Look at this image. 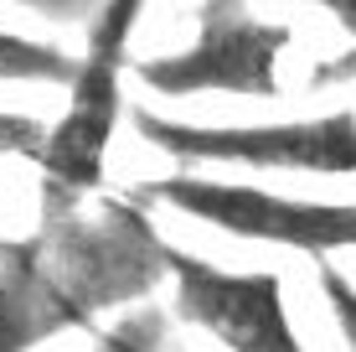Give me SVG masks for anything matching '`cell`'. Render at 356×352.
I'll use <instances>...</instances> for the list:
<instances>
[{
	"label": "cell",
	"instance_id": "1",
	"mask_svg": "<svg viewBox=\"0 0 356 352\" xmlns=\"http://www.w3.org/2000/svg\"><path fill=\"white\" fill-rule=\"evenodd\" d=\"M170 244L140 197H93L42 217L26 238L0 234V352H36L57 337L98 332L104 311L145 306Z\"/></svg>",
	"mask_w": 356,
	"mask_h": 352
},
{
	"label": "cell",
	"instance_id": "2",
	"mask_svg": "<svg viewBox=\"0 0 356 352\" xmlns=\"http://www.w3.org/2000/svg\"><path fill=\"white\" fill-rule=\"evenodd\" d=\"M150 0H104L88 26V42L78 52V78L67 89V104L42 130V145L31 151L42 176V217H63L104 192L108 145L129 119L124 78H129V42Z\"/></svg>",
	"mask_w": 356,
	"mask_h": 352
},
{
	"label": "cell",
	"instance_id": "3",
	"mask_svg": "<svg viewBox=\"0 0 356 352\" xmlns=\"http://www.w3.org/2000/svg\"><path fill=\"white\" fill-rule=\"evenodd\" d=\"M129 125L150 151L181 166L356 176V109H325L310 119H274V125H196L155 109H129Z\"/></svg>",
	"mask_w": 356,
	"mask_h": 352
},
{
	"label": "cell",
	"instance_id": "4",
	"mask_svg": "<svg viewBox=\"0 0 356 352\" xmlns=\"http://www.w3.org/2000/svg\"><path fill=\"white\" fill-rule=\"evenodd\" d=\"M145 208H170L191 223H207L243 244H274L310 254L315 264L330 254H356V202H321V197H289L268 187H238V181L170 171L150 176L129 192Z\"/></svg>",
	"mask_w": 356,
	"mask_h": 352
},
{
	"label": "cell",
	"instance_id": "5",
	"mask_svg": "<svg viewBox=\"0 0 356 352\" xmlns=\"http://www.w3.org/2000/svg\"><path fill=\"white\" fill-rule=\"evenodd\" d=\"M294 31L243 10H196V42L181 52H155L129 63V78L161 99L196 93H238V99H279V57Z\"/></svg>",
	"mask_w": 356,
	"mask_h": 352
},
{
	"label": "cell",
	"instance_id": "6",
	"mask_svg": "<svg viewBox=\"0 0 356 352\" xmlns=\"http://www.w3.org/2000/svg\"><path fill=\"white\" fill-rule=\"evenodd\" d=\"M176 316L217 337L227 352H305L284 306V280L274 270H222L191 249L165 254Z\"/></svg>",
	"mask_w": 356,
	"mask_h": 352
},
{
	"label": "cell",
	"instance_id": "7",
	"mask_svg": "<svg viewBox=\"0 0 356 352\" xmlns=\"http://www.w3.org/2000/svg\"><path fill=\"white\" fill-rule=\"evenodd\" d=\"M72 78H78V52H67V47H57V42H42V36L0 26V83L72 89Z\"/></svg>",
	"mask_w": 356,
	"mask_h": 352
},
{
	"label": "cell",
	"instance_id": "8",
	"mask_svg": "<svg viewBox=\"0 0 356 352\" xmlns=\"http://www.w3.org/2000/svg\"><path fill=\"white\" fill-rule=\"evenodd\" d=\"M165 347V311L161 306H129L104 332H93V352H161Z\"/></svg>",
	"mask_w": 356,
	"mask_h": 352
},
{
	"label": "cell",
	"instance_id": "9",
	"mask_svg": "<svg viewBox=\"0 0 356 352\" xmlns=\"http://www.w3.org/2000/svg\"><path fill=\"white\" fill-rule=\"evenodd\" d=\"M321 290H325V300H330V316H336L346 347L356 352V285H351L330 259H321Z\"/></svg>",
	"mask_w": 356,
	"mask_h": 352
},
{
	"label": "cell",
	"instance_id": "10",
	"mask_svg": "<svg viewBox=\"0 0 356 352\" xmlns=\"http://www.w3.org/2000/svg\"><path fill=\"white\" fill-rule=\"evenodd\" d=\"M243 6H248V0H202V10H243ZM305 6H321L356 47V0H305ZM351 68H356V52H351Z\"/></svg>",
	"mask_w": 356,
	"mask_h": 352
}]
</instances>
